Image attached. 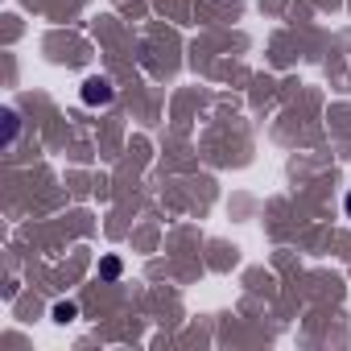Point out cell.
<instances>
[{
  "instance_id": "cell-1",
  "label": "cell",
  "mask_w": 351,
  "mask_h": 351,
  "mask_svg": "<svg viewBox=\"0 0 351 351\" xmlns=\"http://www.w3.org/2000/svg\"><path fill=\"white\" fill-rule=\"evenodd\" d=\"M112 99H116V87H112L108 79L91 75V79L83 83V104H87V108H108Z\"/></svg>"
},
{
  "instance_id": "cell-3",
  "label": "cell",
  "mask_w": 351,
  "mask_h": 351,
  "mask_svg": "<svg viewBox=\"0 0 351 351\" xmlns=\"http://www.w3.org/2000/svg\"><path fill=\"white\" fill-rule=\"evenodd\" d=\"M99 273H104L108 281H116V277L124 273V265H120V256H104V265H99Z\"/></svg>"
},
{
  "instance_id": "cell-4",
  "label": "cell",
  "mask_w": 351,
  "mask_h": 351,
  "mask_svg": "<svg viewBox=\"0 0 351 351\" xmlns=\"http://www.w3.org/2000/svg\"><path fill=\"white\" fill-rule=\"evenodd\" d=\"M17 128H21L17 112H5V145H13V141H17Z\"/></svg>"
},
{
  "instance_id": "cell-2",
  "label": "cell",
  "mask_w": 351,
  "mask_h": 351,
  "mask_svg": "<svg viewBox=\"0 0 351 351\" xmlns=\"http://www.w3.org/2000/svg\"><path fill=\"white\" fill-rule=\"evenodd\" d=\"M50 318L66 326V322H75V318H79V306H75V302H54V310H50Z\"/></svg>"
},
{
  "instance_id": "cell-5",
  "label": "cell",
  "mask_w": 351,
  "mask_h": 351,
  "mask_svg": "<svg viewBox=\"0 0 351 351\" xmlns=\"http://www.w3.org/2000/svg\"><path fill=\"white\" fill-rule=\"evenodd\" d=\"M343 211H347V219H351V191H347V199H343Z\"/></svg>"
}]
</instances>
